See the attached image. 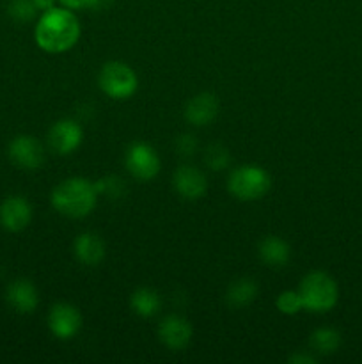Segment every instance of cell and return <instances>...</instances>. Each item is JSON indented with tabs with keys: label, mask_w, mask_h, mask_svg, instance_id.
Returning <instances> with one entry per match:
<instances>
[{
	"label": "cell",
	"mask_w": 362,
	"mask_h": 364,
	"mask_svg": "<svg viewBox=\"0 0 362 364\" xmlns=\"http://www.w3.org/2000/svg\"><path fill=\"white\" fill-rule=\"evenodd\" d=\"M80 38V23L70 9L45 11L35 25V43L45 52L62 53L73 48Z\"/></svg>",
	"instance_id": "cell-1"
},
{
	"label": "cell",
	"mask_w": 362,
	"mask_h": 364,
	"mask_svg": "<svg viewBox=\"0 0 362 364\" xmlns=\"http://www.w3.org/2000/svg\"><path fill=\"white\" fill-rule=\"evenodd\" d=\"M96 201H98V191L96 185L84 178H71L57 185L52 192V205L59 213L67 217H85L92 212Z\"/></svg>",
	"instance_id": "cell-2"
},
{
	"label": "cell",
	"mask_w": 362,
	"mask_h": 364,
	"mask_svg": "<svg viewBox=\"0 0 362 364\" xmlns=\"http://www.w3.org/2000/svg\"><path fill=\"white\" fill-rule=\"evenodd\" d=\"M300 295L304 301V309L312 313H327L336 306L339 290L336 281L329 274L311 272L302 281Z\"/></svg>",
	"instance_id": "cell-3"
},
{
	"label": "cell",
	"mask_w": 362,
	"mask_h": 364,
	"mask_svg": "<svg viewBox=\"0 0 362 364\" xmlns=\"http://www.w3.org/2000/svg\"><path fill=\"white\" fill-rule=\"evenodd\" d=\"M227 187L234 198L241 201H254L270 191V176L261 167L243 166L233 171Z\"/></svg>",
	"instance_id": "cell-4"
},
{
	"label": "cell",
	"mask_w": 362,
	"mask_h": 364,
	"mask_svg": "<svg viewBox=\"0 0 362 364\" xmlns=\"http://www.w3.org/2000/svg\"><path fill=\"white\" fill-rule=\"evenodd\" d=\"M99 87L106 96L116 100L130 98L138 87V78L128 64L112 60L99 71Z\"/></svg>",
	"instance_id": "cell-5"
},
{
	"label": "cell",
	"mask_w": 362,
	"mask_h": 364,
	"mask_svg": "<svg viewBox=\"0 0 362 364\" xmlns=\"http://www.w3.org/2000/svg\"><path fill=\"white\" fill-rule=\"evenodd\" d=\"M124 162H126V169L130 171L131 176L141 181L153 180L160 171V159L156 151L151 146L142 144V142L128 148Z\"/></svg>",
	"instance_id": "cell-6"
},
{
	"label": "cell",
	"mask_w": 362,
	"mask_h": 364,
	"mask_svg": "<svg viewBox=\"0 0 362 364\" xmlns=\"http://www.w3.org/2000/svg\"><path fill=\"white\" fill-rule=\"evenodd\" d=\"M9 156L21 169H38L45 162V151L41 142L31 135H18L9 144Z\"/></svg>",
	"instance_id": "cell-7"
},
{
	"label": "cell",
	"mask_w": 362,
	"mask_h": 364,
	"mask_svg": "<svg viewBox=\"0 0 362 364\" xmlns=\"http://www.w3.org/2000/svg\"><path fill=\"white\" fill-rule=\"evenodd\" d=\"M48 327L59 340H70L80 331L82 315L75 306L57 304L48 315Z\"/></svg>",
	"instance_id": "cell-8"
},
{
	"label": "cell",
	"mask_w": 362,
	"mask_h": 364,
	"mask_svg": "<svg viewBox=\"0 0 362 364\" xmlns=\"http://www.w3.org/2000/svg\"><path fill=\"white\" fill-rule=\"evenodd\" d=\"M82 135L80 124L71 119H60L50 130L48 142L59 155H67L80 146Z\"/></svg>",
	"instance_id": "cell-9"
},
{
	"label": "cell",
	"mask_w": 362,
	"mask_h": 364,
	"mask_svg": "<svg viewBox=\"0 0 362 364\" xmlns=\"http://www.w3.org/2000/svg\"><path fill=\"white\" fill-rule=\"evenodd\" d=\"M31 219L32 206L28 205L27 199L13 196V198H7L0 205V223L6 230L21 231L23 228L28 226Z\"/></svg>",
	"instance_id": "cell-10"
},
{
	"label": "cell",
	"mask_w": 362,
	"mask_h": 364,
	"mask_svg": "<svg viewBox=\"0 0 362 364\" xmlns=\"http://www.w3.org/2000/svg\"><path fill=\"white\" fill-rule=\"evenodd\" d=\"M158 336L165 347L172 350H181L192 340V326L185 318L177 315H170L162 320L158 329Z\"/></svg>",
	"instance_id": "cell-11"
},
{
	"label": "cell",
	"mask_w": 362,
	"mask_h": 364,
	"mask_svg": "<svg viewBox=\"0 0 362 364\" xmlns=\"http://www.w3.org/2000/svg\"><path fill=\"white\" fill-rule=\"evenodd\" d=\"M174 187L177 194L185 199H199L206 194L208 181L199 169L190 166H181L174 173Z\"/></svg>",
	"instance_id": "cell-12"
},
{
	"label": "cell",
	"mask_w": 362,
	"mask_h": 364,
	"mask_svg": "<svg viewBox=\"0 0 362 364\" xmlns=\"http://www.w3.org/2000/svg\"><path fill=\"white\" fill-rule=\"evenodd\" d=\"M216 114H219V102L209 92L194 96L185 109V117H187L188 123L195 124V127L209 124L215 119Z\"/></svg>",
	"instance_id": "cell-13"
},
{
	"label": "cell",
	"mask_w": 362,
	"mask_h": 364,
	"mask_svg": "<svg viewBox=\"0 0 362 364\" xmlns=\"http://www.w3.org/2000/svg\"><path fill=\"white\" fill-rule=\"evenodd\" d=\"M7 302L18 313H32L38 308V290L27 279H18L7 288Z\"/></svg>",
	"instance_id": "cell-14"
},
{
	"label": "cell",
	"mask_w": 362,
	"mask_h": 364,
	"mask_svg": "<svg viewBox=\"0 0 362 364\" xmlns=\"http://www.w3.org/2000/svg\"><path fill=\"white\" fill-rule=\"evenodd\" d=\"M75 255L84 265L94 267L105 256V244L94 233H84L75 240Z\"/></svg>",
	"instance_id": "cell-15"
},
{
	"label": "cell",
	"mask_w": 362,
	"mask_h": 364,
	"mask_svg": "<svg viewBox=\"0 0 362 364\" xmlns=\"http://www.w3.org/2000/svg\"><path fill=\"white\" fill-rule=\"evenodd\" d=\"M259 256H261L263 263L270 267H284L290 262V245L277 237H266L265 240L259 244Z\"/></svg>",
	"instance_id": "cell-16"
},
{
	"label": "cell",
	"mask_w": 362,
	"mask_h": 364,
	"mask_svg": "<svg viewBox=\"0 0 362 364\" xmlns=\"http://www.w3.org/2000/svg\"><path fill=\"white\" fill-rule=\"evenodd\" d=\"M258 297V284L256 281L243 277V279L234 281L227 290V302L233 308H245Z\"/></svg>",
	"instance_id": "cell-17"
},
{
	"label": "cell",
	"mask_w": 362,
	"mask_h": 364,
	"mask_svg": "<svg viewBox=\"0 0 362 364\" xmlns=\"http://www.w3.org/2000/svg\"><path fill=\"white\" fill-rule=\"evenodd\" d=\"M160 304H162V301H160L158 294L155 290H151V288H138L131 295V308H133V311L137 315L144 316V318L156 315L160 309Z\"/></svg>",
	"instance_id": "cell-18"
},
{
	"label": "cell",
	"mask_w": 362,
	"mask_h": 364,
	"mask_svg": "<svg viewBox=\"0 0 362 364\" xmlns=\"http://www.w3.org/2000/svg\"><path fill=\"white\" fill-rule=\"evenodd\" d=\"M311 345L319 354H334L341 345V334L337 331L329 329V327H322V329L312 333Z\"/></svg>",
	"instance_id": "cell-19"
},
{
	"label": "cell",
	"mask_w": 362,
	"mask_h": 364,
	"mask_svg": "<svg viewBox=\"0 0 362 364\" xmlns=\"http://www.w3.org/2000/svg\"><path fill=\"white\" fill-rule=\"evenodd\" d=\"M35 11H38V7H35L34 0H11L9 6H7L9 16L20 23L31 21L35 16Z\"/></svg>",
	"instance_id": "cell-20"
},
{
	"label": "cell",
	"mask_w": 362,
	"mask_h": 364,
	"mask_svg": "<svg viewBox=\"0 0 362 364\" xmlns=\"http://www.w3.org/2000/svg\"><path fill=\"white\" fill-rule=\"evenodd\" d=\"M277 308L284 315H297L304 309V301H302L300 291H284L277 297Z\"/></svg>",
	"instance_id": "cell-21"
},
{
	"label": "cell",
	"mask_w": 362,
	"mask_h": 364,
	"mask_svg": "<svg viewBox=\"0 0 362 364\" xmlns=\"http://www.w3.org/2000/svg\"><path fill=\"white\" fill-rule=\"evenodd\" d=\"M204 160L213 171H220V169H226V167L229 166L231 156H229V151H227L224 146L213 144L209 146L208 151H206Z\"/></svg>",
	"instance_id": "cell-22"
},
{
	"label": "cell",
	"mask_w": 362,
	"mask_h": 364,
	"mask_svg": "<svg viewBox=\"0 0 362 364\" xmlns=\"http://www.w3.org/2000/svg\"><path fill=\"white\" fill-rule=\"evenodd\" d=\"M96 191H98V196L99 194H105L106 198H121V196L124 194V185L123 181H121V178L117 176H106V178H102L99 181H96Z\"/></svg>",
	"instance_id": "cell-23"
},
{
	"label": "cell",
	"mask_w": 362,
	"mask_h": 364,
	"mask_svg": "<svg viewBox=\"0 0 362 364\" xmlns=\"http://www.w3.org/2000/svg\"><path fill=\"white\" fill-rule=\"evenodd\" d=\"M176 149L180 155L190 156V155H194V151L197 149V141H195L192 135H181V137H177Z\"/></svg>",
	"instance_id": "cell-24"
},
{
	"label": "cell",
	"mask_w": 362,
	"mask_h": 364,
	"mask_svg": "<svg viewBox=\"0 0 362 364\" xmlns=\"http://www.w3.org/2000/svg\"><path fill=\"white\" fill-rule=\"evenodd\" d=\"M112 2L114 0H85V7L92 11H102V9H106Z\"/></svg>",
	"instance_id": "cell-25"
},
{
	"label": "cell",
	"mask_w": 362,
	"mask_h": 364,
	"mask_svg": "<svg viewBox=\"0 0 362 364\" xmlns=\"http://www.w3.org/2000/svg\"><path fill=\"white\" fill-rule=\"evenodd\" d=\"M290 363H295V364H314L316 359L311 358V355L307 354H295L290 358Z\"/></svg>",
	"instance_id": "cell-26"
},
{
	"label": "cell",
	"mask_w": 362,
	"mask_h": 364,
	"mask_svg": "<svg viewBox=\"0 0 362 364\" xmlns=\"http://www.w3.org/2000/svg\"><path fill=\"white\" fill-rule=\"evenodd\" d=\"M34 4L39 11H43V13L55 7V0H34Z\"/></svg>",
	"instance_id": "cell-27"
},
{
	"label": "cell",
	"mask_w": 362,
	"mask_h": 364,
	"mask_svg": "<svg viewBox=\"0 0 362 364\" xmlns=\"http://www.w3.org/2000/svg\"><path fill=\"white\" fill-rule=\"evenodd\" d=\"M67 9H82L85 7V0H60Z\"/></svg>",
	"instance_id": "cell-28"
}]
</instances>
